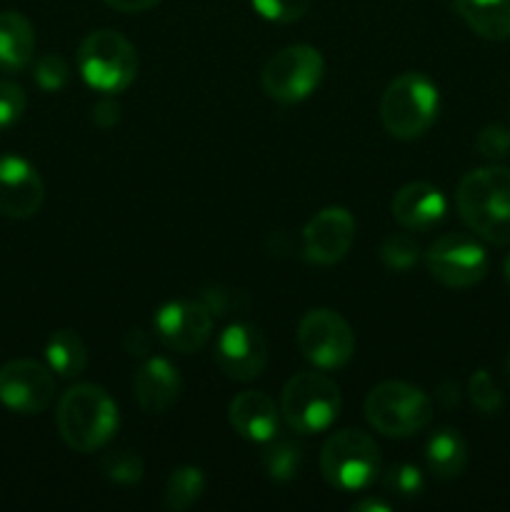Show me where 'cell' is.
<instances>
[{"mask_svg":"<svg viewBox=\"0 0 510 512\" xmlns=\"http://www.w3.org/2000/svg\"><path fill=\"white\" fill-rule=\"evenodd\" d=\"M455 8L480 38H510V0H455Z\"/></svg>","mask_w":510,"mask_h":512,"instance_id":"obj_20","label":"cell"},{"mask_svg":"<svg viewBox=\"0 0 510 512\" xmlns=\"http://www.w3.org/2000/svg\"><path fill=\"white\" fill-rule=\"evenodd\" d=\"M25 105L28 100H25L23 88L10 80H0V130L18 123L25 113Z\"/></svg>","mask_w":510,"mask_h":512,"instance_id":"obj_31","label":"cell"},{"mask_svg":"<svg viewBox=\"0 0 510 512\" xmlns=\"http://www.w3.org/2000/svg\"><path fill=\"white\" fill-rule=\"evenodd\" d=\"M118 430V405L100 385H75L60 398L58 433L75 453H93Z\"/></svg>","mask_w":510,"mask_h":512,"instance_id":"obj_2","label":"cell"},{"mask_svg":"<svg viewBox=\"0 0 510 512\" xmlns=\"http://www.w3.org/2000/svg\"><path fill=\"white\" fill-rule=\"evenodd\" d=\"M103 473L108 475L113 483L133 485L140 483L143 478V460L130 450H115L103 458Z\"/></svg>","mask_w":510,"mask_h":512,"instance_id":"obj_26","label":"cell"},{"mask_svg":"<svg viewBox=\"0 0 510 512\" xmlns=\"http://www.w3.org/2000/svg\"><path fill=\"white\" fill-rule=\"evenodd\" d=\"M325 73L323 55L310 45H288L263 68V88L278 103H300L320 85Z\"/></svg>","mask_w":510,"mask_h":512,"instance_id":"obj_8","label":"cell"},{"mask_svg":"<svg viewBox=\"0 0 510 512\" xmlns=\"http://www.w3.org/2000/svg\"><path fill=\"white\" fill-rule=\"evenodd\" d=\"M365 418L388 438H408L430 423L433 405L428 395L415 385L388 380L370 390L365 400Z\"/></svg>","mask_w":510,"mask_h":512,"instance_id":"obj_5","label":"cell"},{"mask_svg":"<svg viewBox=\"0 0 510 512\" xmlns=\"http://www.w3.org/2000/svg\"><path fill=\"white\" fill-rule=\"evenodd\" d=\"M355 240V220L345 208H325L303 230V255L315 265H335Z\"/></svg>","mask_w":510,"mask_h":512,"instance_id":"obj_14","label":"cell"},{"mask_svg":"<svg viewBox=\"0 0 510 512\" xmlns=\"http://www.w3.org/2000/svg\"><path fill=\"white\" fill-rule=\"evenodd\" d=\"M228 418L235 433L243 435L245 440H253V443L265 445L270 438L278 435L275 403L265 393H258V390H245V393L235 395L228 408Z\"/></svg>","mask_w":510,"mask_h":512,"instance_id":"obj_18","label":"cell"},{"mask_svg":"<svg viewBox=\"0 0 510 512\" xmlns=\"http://www.w3.org/2000/svg\"><path fill=\"white\" fill-rule=\"evenodd\" d=\"M298 348L315 368L333 370L353 358L355 338L343 315L335 310H310L298 325Z\"/></svg>","mask_w":510,"mask_h":512,"instance_id":"obj_9","label":"cell"},{"mask_svg":"<svg viewBox=\"0 0 510 512\" xmlns=\"http://www.w3.org/2000/svg\"><path fill=\"white\" fill-rule=\"evenodd\" d=\"M45 358L53 373L63 378H75L85 370L88 363V350L75 330H55L45 343Z\"/></svg>","mask_w":510,"mask_h":512,"instance_id":"obj_22","label":"cell"},{"mask_svg":"<svg viewBox=\"0 0 510 512\" xmlns=\"http://www.w3.org/2000/svg\"><path fill=\"white\" fill-rule=\"evenodd\" d=\"M420 245L413 235L408 233H393L383 240L380 245V260L385 268L390 270H408L418 263Z\"/></svg>","mask_w":510,"mask_h":512,"instance_id":"obj_25","label":"cell"},{"mask_svg":"<svg viewBox=\"0 0 510 512\" xmlns=\"http://www.w3.org/2000/svg\"><path fill=\"white\" fill-rule=\"evenodd\" d=\"M55 380L50 368L35 360H10L0 368V403L20 415H38L53 403Z\"/></svg>","mask_w":510,"mask_h":512,"instance_id":"obj_11","label":"cell"},{"mask_svg":"<svg viewBox=\"0 0 510 512\" xmlns=\"http://www.w3.org/2000/svg\"><path fill=\"white\" fill-rule=\"evenodd\" d=\"M255 13L263 15L270 23H295L310 8V0H250Z\"/></svg>","mask_w":510,"mask_h":512,"instance_id":"obj_27","label":"cell"},{"mask_svg":"<svg viewBox=\"0 0 510 512\" xmlns=\"http://www.w3.org/2000/svg\"><path fill=\"white\" fill-rule=\"evenodd\" d=\"M468 393H470V400H473L475 408H478L480 413H485V415L498 413L500 405H503V398H500V393H498V388H495L493 378H490L485 370H478V373L470 378Z\"/></svg>","mask_w":510,"mask_h":512,"instance_id":"obj_30","label":"cell"},{"mask_svg":"<svg viewBox=\"0 0 510 512\" xmlns=\"http://www.w3.org/2000/svg\"><path fill=\"white\" fill-rule=\"evenodd\" d=\"M320 470L333 488L358 493L380 473L378 445L363 430H340L330 435L320 453Z\"/></svg>","mask_w":510,"mask_h":512,"instance_id":"obj_7","label":"cell"},{"mask_svg":"<svg viewBox=\"0 0 510 512\" xmlns=\"http://www.w3.org/2000/svg\"><path fill=\"white\" fill-rule=\"evenodd\" d=\"M385 488L393 495H400V498H418L425 488L423 473L410 463L393 465L385 475Z\"/></svg>","mask_w":510,"mask_h":512,"instance_id":"obj_28","label":"cell"},{"mask_svg":"<svg viewBox=\"0 0 510 512\" xmlns=\"http://www.w3.org/2000/svg\"><path fill=\"white\" fill-rule=\"evenodd\" d=\"M425 460L438 478H455L463 473L465 463H468V448L458 430H440L428 440Z\"/></svg>","mask_w":510,"mask_h":512,"instance_id":"obj_21","label":"cell"},{"mask_svg":"<svg viewBox=\"0 0 510 512\" xmlns=\"http://www.w3.org/2000/svg\"><path fill=\"white\" fill-rule=\"evenodd\" d=\"M153 328L165 348L185 355L195 353L213 333V310L195 300H173L155 313Z\"/></svg>","mask_w":510,"mask_h":512,"instance_id":"obj_12","label":"cell"},{"mask_svg":"<svg viewBox=\"0 0 510 512\" xmlns=\"http://www.w3.org/2000/svg\"><path fill=\"white\" fill-rule=\"evenodd\" d=\"M475 145H478V153L485 155V158H505L510 153V130L503 128V125H488L478 133Z\"/></svg>","mask_w":510,"mask_h":512,"instance_id":"obj_32","label":"cell"},{"mask_svg":"<svg viewBox=\"0 0 510 512\" xmlns=\"http://www.w3.org/2000/svg\"><path fill=\"white\" fill-rule=\"evenodd\" d=\"M45 200L38 170L18 155H0V215L13 220L33 218Z\"/></svg>","mask_w":510,"mask_h":512,"instance_id":"obj_15","label":"cell"},{"mask_svg":"<svg viewBox=\"0 0 510 512\" xmlns=\"http://www.w3.org/2000/svg\"><path fill=\"white\" fill-rule=\"evenodd\" d=\"M265 473L278 483H288L300 470V448L288 438H270L263 450Z\"/></svg>","mask_w":510,"mask_h":512,"instance_id":"obj_24","label":"cell"},{"mask_svg":"<svg viewBox=\"0 0 510 512\" xmlns=\"http://www.w3.org/2000/svg\"><path fill=\"white\" fill-rule=\"evenodd\" d=\"M125 350H128L130 355H145L150 350V338L143 333V330H130L128 335H125Z\"/></svg>","mask_w":510,"mask_h":512,"instance_id":"obj_35","label":"cell"},{"mask_svg":"<svg viewBox=\"0 0 510 512\" xmlns=\"http://www.w3.org/2000/svg\"><path fill=\"white\" fill-rule=\"evenodd\" d=\"M110 8L120 10V13H143V10H150L153 5H158L160 0H105Z\"/></svg>","mask_w":510,"mask_h":512,"instance_id":"obj_36","label":"cell"},{"mask_svg":"<svg viewBox=\"0 0 510 512\" xmlns=\"http://www.w3.org/2000/svg\"><path fill=\"white\" fill-rule=\"evenodd\" d=\"M205 490V475L198 468H178L168 478L165 485V508L173 512H183L193 508Z\"/></svg>","mask_w":510,"mask_h":512,"instance_id":"obj_23","label":"cell"},{"mask_svg":"<svg viewBox=\"0 0 510 512\" xmlns=\"http://www.w3.org/2000/svg\"><path fill=\"white\" fill-rule=\"evenodd\" d=\"M465 225L495 245H510V168L490 165L465 175L458 185Z\"/></svg>","mask_w":510,"mask_h":512,"instance_id":"obj_1","label":"cell"},{"mask_svg":"<svg viewBox=\"0 0 510 512\" xmlns=\"http://www.w3.org/2000/svg\"><path fill=\"white\" fill-rule=\"evenodd\" d=\"M445 198L435 185L408 183L395 193L393 215L405 230H430L445 218Z\"/></svg>","mask_w":510,"mask_h":512,"instance_id":"obj_17","label":"cell"},{"mask_svg":"<svg viewBox=\"0 0 510 512\" xmlns=\"http://www.w3.org/2000/svg\"><path fill=\"white\" fill-rule=\"evenodd\" d=\"M435 400H438L443 408H455L460 403V388L455 380H443L435 390Z\"/></svg>","mask_w":510,"mask_h":512,"instance_id":"obj_34","label":"cell"},{"mask_svg":"<svg viewBox=\"0 0 510 512\" xmlns=\"http://www.w3.org/2000/svg\"><path fill=\"white\" fill-rule=\"evenodd\" d=\"M93 120L95 125H100V128H113V125L120 120V105L108 98L100 100V103H95L93 108Z\"/></svg>","mask_w":510,"mask_h":512,"instance_id":"obj_33","label":"cell"},{"mask_svg":"<svg viewBox=\"0 0 510 512\" xmlns=\"http://www.w3.org/2000/svg\"><path fill=\"white\" fill-rule=\"evenodd\" d=\"M70 80V68L60 55L45 53L40 55L38 63H35V83L40 85L48 93H55V90L65 88Z\"/></svg>","mask_w":510,"mask_h":512,"instance_id":"obj_29","label":"cell"},{"mask_svg":"<svg viewBox=\"0 0 510 512\" xmlns=\"http://www.w3.org/2000/svg\"><path fill=\"white\" fill-rule=\"evenodd\" d=\"M353 510H358V512H365V510H383V512H388L390 505L383 503V500H378V498H368V500H360V503H355Z\"/></svg>","mask_w":510,"mask_h":512,"instance_id":"obj_37","label":"cell"},{"mask_svg":"<svg viewBox=\"0 0 510 512\" xmlns=\"http://www.w3.org/2000/svg\"><path fill=\"white\" fill-rule=\"evenodd\" d=\"M78 68L90 88L100 93H120L138 75V55L115 30H95L80 43Z\"/></svg>","mask_w":510,"mask_h":512,"instance_id":"obj_6","label":"cell"},{"mask_svg":"<svg viewBox=\"0 0 510 512\" xmlns=\"http://www.w3.org/2000/svg\"><path fill=\"white\" fill-rule=\"evenodd\" d=\"M280 413L300 435L323 433L340 415V390L320 373H298L285 383Z\"/></svg>","mask_w":510,"mask_h":512,"instance_id":"obj_4","label":"cell"},{"mask_svg":"<svg viewBox=\"0 0 510 512\" xmlns=\"http://www.w3.org/2000/svg\"><path fill=\"white\" fill-rule=\"evenodd\" d=\"M268 363V343L250 323H235L215 343V365L233 380H253Z\"/></svg>","mask_w":510,"mask_h":512,"instance_id":"obj_13","label":"cell"},{"mask_svg":"<svg viewBox=\"0 0 510 512\" xmlns=\"http://www.w3.org/2000/svg\"><path fill=\"white\" fill-rule=\"evenodd\" d=\"M505 365H508V373H510V355H508V363H505Z\"/></svg>","mask_w":510,"mask_h":512,"instance_id":"obj_39","label":"cell"},{"mask_svg":"<svg viewBox=\"0 0 510 512\" xmlns=\"http://www.w3.org/2000/svg\"><path fill=\"white\" fill-rule=\"evenodd\" d=\"M35 33L30 20L18 10L0 13V70H23L33 60Z\"/></svg>","mask_w":510,"mask_h":512,"instance_id":"obj_19","label":"cell"},{"mask_svg":"<svg viewBox=\"0 0 510 512\" xmlns=\"http://www.w3.org/2000/svg\"><path fill=\"white\" fill-rule=\"evenodd\" d=\"M135 400L148 415H163L178 403L180 375L165 358H148L135 373Z\"/></svg>","mask_w":510,"mask_h":512,"instance_id":"obj_16","label":"cell"},{"mask_svg":"<svg viewBox=\"0 0 510 512\" xmlns=\"http://www.w3.org/2000/svg\"><path fill=\"white\" fill-rule=\"evenodd\" d=\"M438 88L423 73H405L385 88L380 118L393 138L415 140L428 133L438 118Z\"/></svg>","mask_w":510,"mask_h":512,"instance_id":"obj_3","label":"cell"},{"mask_svg":"<svg viewBox=\"0 0 510 512\" xmlns=\"http://www.w3.org/2000/svg\"><path fill=\"white\" fill-rule=\"evenodd\" d=\"M505 278H508V283H510V255L505 258Z\"/></svg>","mask_w":510,"mask_h":512,"instance_id":"obj_38","label":"cell"},{"mask_svg":"<svg viewBox=\"0 0 510 512\" xmlns=\"http://www.w3.org/2000/svg\"><path fill=\"white\" fill-rule=\"evenodd\" d=\"M425 265L438 283L448 288H470L488 273L483 245L460 233L443 235L425 253Z\"/></svg>","mask_w":510,"mask_h":512,"instance_id":"obj_10","label":"cell"}]
</instances>
